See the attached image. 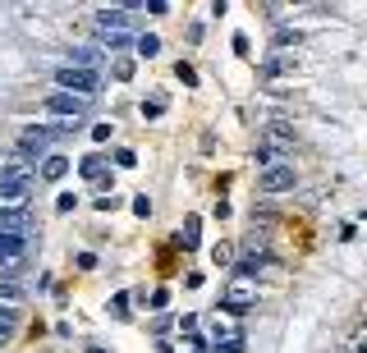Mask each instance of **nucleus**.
Listing matches in <instances>:
<instances>
[{
  "instance_id": "1a4fd4ad",
  "label": "nucleus",
  "mask_w": 367,
  "mask_h": 353,
  "mask_svg": "<svg viewBox=\"0 0 367 353\" xmlns=\"http://www.w3.org/2000/svg\"><path fill=\"white\" fill-rule=\"evenodd\" d=\"M28 207V189L23 184H0V215L5 211H23Z\"/></svg>"
},
{
  "instance_id": "f03ea898",
  "label": "nucleus",
  "mask_w": 367,
  "mask_h": 353,
  "mask_svg": "<svg viewBox=\"0 0 367 353\" xmlns=\"http://www.w3.org/2000/svg\"><path fill=\"white\" fill-rule=\"evenodd\" d=\"M55 83H60L69 96H83V101L101 92V78H96L92 69H74V65H60V69H55Z\"/></svg>"
},
{
  "instance_id": "c85d7f7f",
  "label": "nucleus",
  "mask_w": 367,
  "mask_h": 353,
  "mask_svg": "<svg viewBox=\"0 0 367 353\" xmlns=\"http://www.w3.org/2000/svg\"><path fill=\"white\" fill-rule=\"evenodd\" d=\"M166 353H170V349H166Z\"/></svg>"
},
{
  "instance_id": "f8f14e48",
  "label": "nucleus",
  "mask_w": 367,
  "mask_h": 353,
  "mask_svg": "<svg viewBox=\"0 0 367 353\" xmlns=\"http://www.w3.org/2000/svg\"><path fill=\"white\" fill-rule=\"evenodd\" d=\"M79 174H83V179H101V174H106V156H83Z\"/></svg>"
},
{
  "instance_id": "393cba45",
  "label": "nucleus",
  "mask_w": 367,
  "mask_h": 353,
  "mask_svg": "<svg viewBox=\"0 0 367 353\" xmlns=\"http://www.w3.org/2000/svg\"><path fill=\"white\" fill-rule=\"evenodd\" d=\"M115 78H133V60H129V55H120V60H115Z\"/></svg>"
},
{
  "instance_id": "2eb2a0df",
  "label": "nucleus",
  "mask_w": 367,
  "mask_h": 353,
  "mask_svg": "<svg viewBox=\"0 0 367 353\" xmlns=\"http://www.w3.org/2000/svg\"><path fill=\"white\" fill-rule=\"evenodd\" d=\"M69 65H74V69H92V74H96V51H92V46H83V51H69Z\"/></svg>"
},
{
  "instance_id": "a878e982",
  "label": "nucleus",
  "mask_w": 367,
  "mask_h": 353,
  "mask_svg": "<svg viewBox=\"0 0 367 353\" xmlns=\"http://www.w3.org/2000/svg\"><path fill=\"white\" fill-rule=\"evenodd\" d=\"M120 207V198H115V193H106V198H96V211H115Z\"/></svg>"
},
{
  "instance_id": "39448f33",
  "label": "nucleus",
  "mask_w": 367,
  "mask_h": 353,
  "mask_svg": "<svg viewBox=\"0 0 367 353\" xmlns=\"http://www.w3.org/2000/svg\"><path fill=\"white\" fill-rule=\"evenodd\" d=\"M51 138H55V129H42V124H33V129H23L18 133V156H42L46 147H51Z\"/></svg>"
},
{
  "instance_id": "b1692460",
  "label": "nucleus",
  "mask_w": 367,
  "mask_h": 353,
  "mask_svg": "<svg viewBox=\"0 0 367 353\" xmlns=\"http://www.w3.org/2000/svg\"><path fill=\"white\" fill-rule=\"evenodd\" d=\"M276 46H298V28H280V33H276Z\"/></svg>"
},
{
  "instance_id": "4be33fe9",
  "label": "nucleus",
  "mask_w": 367,
  "mask_h": 353,
  "mask_svg": "<svg viewBox=\"0 0 367 353\" xmlns=\"http://www.w3.org/2000/svg\"><path fill=\"white\" fill-rule=\"evenodd\" d=\"M111 312H115V317H129V293H115V298H111Z\"/></svg>"
},
{
  "instance_id": "f257e3e1",
  "label": "nucleus",
  "mask_w": 367,
  "mask_h": 353,
  "mask_svg": "<svg viewBox=\"0 0 367 353\" xmlns=\"http://www.w3.org/2000/svg\"><path fill=\"white\" fill-rule=\"evenodd\" d=\"M289 156H294V133H289L285 124H266L262 138H257V165H262V170L289 165Z\"/></svg>"
},
{
  "instance_id": "4468645a",
  "label": "nucleus",
  "mask_w": 367,
  "mask_h": 353,
  "mask_svg": "<svg viewBox=\"0 0 367 353\" xmlns=\"http://www.w3.org/2000/svg\"><path fill=\"white\" fill-rule=\"evenodd\" d=\"M14 326H18V308H14V303H0V335H14Z\"/></svg>"
},
{
  "instance_id": "0eeeda50",
  "label": "nucleus",
  "mask_w": 367,
  "mask_h": 353,
  "mask_svg": "<svg viewBox=\"0 0 367 353\" xmlns=\"http://www.w3.org/2000/svg\"><path fill=\"white\" fill-rule=\"evenodd\" d=\"M262 193H289L294 189V161L289 165H271V170H262Z\"/></svg>"
},
{
  "instance_id": "cd10ccee",
  "label": "nucleus",
  "mask_w": 367,
  "mask_h": 353,
  "mask_svg": "<svg viewBox=\"0 0 367 353\" xmlns=\"http://www.w3.org/2000/svg\"><path fill=\"white\" fill-rule=\"evenodd\" d=\"M235 51H239V55H253V46H248L244 33H235Z\"/></svg>"
},
{
  "instance_id": "bb28decb",
  "label": "nucleus",
  "mask_w": 367,
  "mask_h": 353,
  "mask_svg": "<svg viewBox=\"0 0 367 353\" xmlns=\"http://www.w3.org/2000/svg\"><path fill=\"white\" fill-rule=\"evenodd\" d=\"M74 202H79L74 193H60V198H55V211H74Z\"/></svg>"
},
{
  "instance_id": "a211bd4d",
  "label": "nucleus",
  "mask_w": 367,
  "mask_h": 353,
  "mask_svg": "<svg viewBox=\"0 0 367 353\" xmlns=\"http://www.w3.org/2000/svg\"><path fill=\"white\" fill-rule=\"evenodd\" d=\"M166 96H147V101H142V120H157V115H166Z\"/></svg>"
},
{
  "instance_id": "423d86ee",
  "label": "nucleus",
  "mask_w": 367,
  "mask_h": 353,
  "mask_svg": "<svg viewBox=\"0 0 367 353\" xmlns=\"http://www.w3.org/2000/svg\"><path fill=\"white\" fill-rule=\"evenodd\" d=\"M96 37H129V9H96Z\"/></svg>"
},
{
  "instance_id": "7ed1b4c3",
  "label": "nucleus",
  "mask_w": 367,
  "mask_h": 353,
  "mask_svg": "<svg viewBox=\"0 0 367 353\" xmlns=\"http://www.w3.org/2000/svg\"><path fill=\"white\" fill-rule=\"evenodd\" d=\"M220 308L225 312H235V317H244L248 308H257V284L253 280H230V289H225V298H220Z\"/></svg>"
},
{
  "instance_id": "6ab92c4d",
  "label": "nucleus",
  "mask_w": 367,
  "mask_h": 353,
  "mask_svg": "<svg viewBox=\"0 0 367 353\" xmlns=\"http://www.w3.org/2000/svg\"><path fill=\"white\" fill-rule=\"evenodd\" d=\"M211 262H216V267H230V262H235V248H230V243H216V248H211Z\"/></svg>"
},
{
  "instance_id": "ddd939ff",
  "label": "nucleus",
  "mask_w": 367,
  "mask_h": 353,
  "mask_svg": "<svg viewBox=\"0 0 367 353\" xmlns=\"http://www.w3.org/2000/svg\"><path fill=\"white\" fill-rule=\"evenodd\" d=\"M340 353H367V321L349 330V340H344V349H340Z\"/></svg>"
},
{
  "instance_id": "20e7f679",
  "label": "nucleus",
  "mask_w": 367,
  "mask_h": 353,
  "mask_svg": "<svg viewBox=\"0 0 367 353\" xmlns=\"http://www.w3.org/2000/svg\"><path fill=\"white\" fill-rule=\"evenodd\" d=\"M83 106H88V101H83V96H69V92H51V96H46V111H51L55 120H64V124L79 120Z\"/></svg>"
},
{
  "instance_id": "9d476101",
  "label": "nucleus",
  "mask_w": 367,
  "mask_h": 353,
  "mask_svg": "<svg viewBox=\"0 0 367 353\" xmlns=\"http://www.w3.org/2000/svg\"><path fill=\"white\" fill-rule=\"evenodd\" d=\"M23 248H28V234H14L0 225V257H23Z\"/></svg>"
},
{
  "instance_id": "aec40b11",
  "label": "nucleus",
  "mask_w": 367,
  "mask_h": 353,
  "mask_svg": "<svg viewBox=\"0 0 367 353\" xmlns=\"http://www.w3.org/2000/svg\"><path fill=\"white\" fill-rule=\"evenodd\" d=\"M18 293H23V284H18V280H0V303H14Z\"/></svg>"
},
{
  "instance_id": "f3484780",
  "label": "nucleus",
  "mask_w": 367,
  "mask_h": 353,
  "mask_svg": "<svg viewBox=\"0 0 367 353\" xmlns=\"http://www.w3.org/2000/svg\"><path fill=\"white\" fill-rule=\"evenodd\" d=\"M133 46H138V55H147V60H152V55L161 51V37H157V33H142V37H138V42H133Z\"/></svg>"
},
{
  "instance_id": "dca6fc26",
  "label": "nucleus",
  "mask_w": 367,
  "mask_h": 353,
  "mask_svg": "<svg viewBox=\"0 0 367 353\" xmlns=\"http://www.w3.org/2000/svg\"><path fill=\"white\" fill-rule=\"evenodd\" d=\"M198 230H202V220H198V215H188V220H184V230H179V243H184V248H198Z\"/></svg>"
},
{
  "instance_id": "6e6552de",
  "label": "nucleus",
  "mask_w": 367,
  "mask_h": 353,
  "mask_svg": "<svg viewBox=\"0 0 367 353\" xmlns=\"http://www.w3.org/2000/svg\"><path fill=\"white\" fill-rule=\"evenodd\" d=\"M33 170H37V161H28V156H14V161H5V170H0V184H23V189H28Z\"/></svg>"
},
{
  "instance_id": "5701e85b",
  "label": "nucleus",
  "mask_w": 367,
  "mask_h": 353,
  "mask_svg": "<svg viewBox=\"0 0 367 353\" xmlns=\"http://www.w3.org/2000/svg\"><path fill=\"white\" fill-rule=\"evenodd\" d=\"M115 165H120V170H133V165H138V156H133L129 147H120V152H115Z\"/></svg>"
},
{
  "instance_id": "9b49d317",
  "label": "nucleus",
  "mask_w": 367,
  "mask_h": 353,
  "mask_svg": "<svg viewBox=\"0 0 367 353\" xmlns=\"http://www.w3.org/2000/svg\"><path fill=\"white\" fill-rule=\"evenodd\" d=\"M69 174V156H46L42 161V179H64Z\"/></svg>"
},
{
  "instance_id": "412c9836",
  "label": "nucleus",
  "mask_w": 367,
  "mask_h": 353,
  "mask_svg": "<svg viewBox=\"0 0 367 353\" xmlns=\"http://www.w3.org/2000/svg\"><path fill=\"white\" fill-rule=\"evenodd\" d=\"M175 78H179L184 87H193V83H198V69H193V65H184V60H179V65H175Z\"/></svg>"
}]
</instances>
